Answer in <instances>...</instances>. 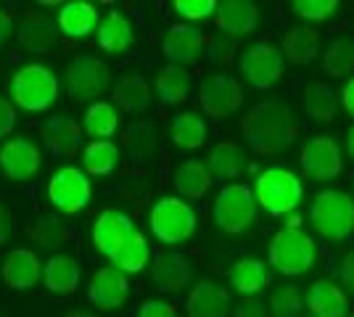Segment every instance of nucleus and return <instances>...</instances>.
Instances as JSON below:
<instances>
[{
  "instance_id": "f257e3e1",
  "label": "nucleus",
  "mask_w": 354,
  "mask_h": 317,
  "mask_svg": "<svg viewBox=\"0 0 354 317\" xmlns=\"http://www.w3.org/2000/svg\"><path fill=\"white\" fill-rule=\"evenodd\" d=\"M243 140L257 153H281L296 140V119L283 101H262L251 106L241 122Z\"/></svg>"
},
{
  "instance_id": "f03ea898",
  "label": "nucleus",
  "mask_w": 354,
  "mask_h": 317,
  "mask_svg": "<svg viewBox=\"0 0 354 317\" xmlns=\"http://www.w3.org/2000/svg\"><path fill=\"white\" fill-rule=\"evenodd\" d=\"M301 196H304V185L299 180V175L291 172L288 166H270L265 172H259V177L254 182L257 204L272 217H286V214L291 217Z\"/></svg>"
},
{
  "instance_id": "7ed1b4c3",
  "label": "nucleus",
  "mask_w": 354,
  "mask_h": 317,
  "mask_svg": "<svg viewBox=\"0 0 354 317\" xmlns=\"http://www.w3.org/2000/svg\"><path fill=\"white\" fill-rule=\"evenodd\" d=\"M11 104L24 111H45L59 101V77L43 64H27L14 75L8 85Z\"/></svg>"
},
{
  "instance_id": "20e7f679",
  "label": "nucleus",
  "mask_w": 354,
  "mask_h": 317,
  "mask_svg": "<svg viewBox=\"0 0 354 317\" xmlns=\"http://www.w3.org/2000/svg\"><path fill=\"white\" fill-rule=\"evenodd\" d=\"M148 225L153 238L164 246H180L191 238L198 225L196 209L185 198L180 196H162L148 214Z\"/></svg>"
},
{
  "instance_id": "39448f33",
  "label": "nucleus",
  "mask_w": 354,
  "mask_h": 317,
  "mask_svg": "<svg viewBox=\"0 0 354 317\" xmlns=\"http://www.w3.org/2000/svg\"><path fill=\"white\" fill-rule=\"evenodd\" d=\"M312 227L328 241H346L354 233V198L344 191H323L312 201Z\"/></svg>"
},
{
  "instance_id": "423d86ee",
  "label": "nucleus",
  "mask_w": 354,
  "mask_h": 317,
  "mask_svg": "<svg viewBox=\"0 0 354 317\" xmlns=\"http://www.w3.org/2000/svg\"><path fill=\"white\" fill-rule=\"evenodd\" d=\"M214 225L227 236H241L246 233L254 220H257V198L254 191L243 182L225 185L217 198H214Z\"/></svg>"
},
{
  "instance_id": "0eeeda50",
  "label": "nucleus",
  "mask_w": 354,
  "mask_h": 317,
  "mask_svg": "<svg viewBox=\"0 0 354 317\" xmlns=\"http://www.w3.org/2000/svg\"><path fill=\"white\" fill-rule=\"evenodd\" d=\"M270 265L281 275H301L312 270L315 259H317V246L304 230H278L270 238Z\"/></svg>"
},
{
  "instance_id": "6e6552de",
  "label": "nucleus",
  "mask_w": 354,
  "mask_h": 317,
  "mask_svg": "<svg viewBox=\"0 0 354 317\" xmlns=\"http://www.w3.org/2000/svg\"><path fill=\"white\" fill-rule=\"evenodd\" d=\"M90 198H93V185H90L88 172H82L80 166H59L50 175V180H48V201L61 214L82 211L90 204Z\"/></svg>"
},
{
  "instance_id": "1a4fd4ad",
  "label": "nucleus",
  "mask_w": 354,
  "mask_h": 317,
  "mask_svg": "<svg viewBox=\"0 0 354 317\" xmlns=\"http://www.w3.org/2000/svg\"><path fill=\"white\" fill-rule=\"evenodd\" d=\"M140 230L135 227L133 217L119 209H104L93 222V246L109 262L133 241Z\"/></svg>"
},
{
  "instance_id": "9d476101",
  "label": "nucleus",
  "mask_w": 354,
  "mask_h": 317,
  "mask_svg": "<svg viewBox=\"0 0 354 317\" xmlns=\"http://www.w3.org/2000/svg\"><path fill=\"white\" fill-rule=\"evenodd\" d=\"M301 169L304 175L317 182H328L339 177L344 169V156H341V146L328 135H315L301 146Z\"/></svg>"
},
{
  "instance_id": "9b49d317",
  "label": "nucleus",
  "mask_w": 354,
  "mask_h": 317,
  "mask_svg": "<svg viewBox=\"0 0 354 317\" xmlns=\"http://www.w3.org/2000/svg\"><path fill=\"white\" fill-rule=\"evenodd\" d=\"M241 75L246 77L251 88L267 90L272 88L283 75L281 50L270 43H254L241 53Z\"/></svg>"
},
{
  "instance_id": "f8f14e48",
  "label": "nucleus",
  "mask_w": 354,
  "mask_h": 317,
  "mask_svg": "<svg viewBox=\"0 0 354 317\" xmlns=\"http://www.w3.org/2000/svg\"><path fill=\"white\" fill-rule=\"evenodd\" d=\"M198 104L207 111V117L225 119L236 114L243 104V88L236 77L230 75H212L198 88Z\"/></svg>"
},
{
  "instance_id": "ddd939ff",
  "label": "nucleus",
  "mask_w": 354,
  "mask_h": 317,
  "mask_svg": "<svg viewBox=\"0 0 354 317\" xmlns=\"http://www.w3.org/2000/svg\"><path fill=\"white\" fill-rule=\"evenodd\" d=\"M66 88L69 95L77 101H101L104 90L109 88V66L101 59H74L66 66Z\"/></svg>"
},
{
  "instance_id": "4468645a",
  "label": "nucleus",
  "mask_w": 354,
  "mask_h": 317,
  "mask_svg": "<svg viewBox=\"0 0 354 317\" xmlns=\"http://www.w3.org/2000/svg\"><path fill=\"white\" fill-rule=\"evenodd\" d=\"M43 153L30 137H11L0 146V172L14 182H27L37 175Z\"/></svg>"
},
{
  "instance_id": "2eb2a0df",
  "label": "nucleus",
  "mask_w": 354,
  "mask_h": 317,
  "mask_svg": "<svg viewBox=\"0 0 354 317\" xmlns=\"http://www.w3.org/2000/svg\"><path fill=\"white\" fill-rule=\"evenodd\" d=\"M130 296V280L127 275L117 267H101L90 275V283H88V299L93 307L98 309H117L122 304L127 302Z\"/></svg>"
},
{
  "instance_id": "dca6fc26",
  "label": "nucleus",
  "mask_w": 354,
  "mask_h": 317,
  "mask_svg": "<svg viewBox=\"0 0 354 317\" xmlns=\"http://www.w3.org/2000/svg\"><path fill=\"white\" fill-rule=\"evenodd\" d=\"M204 46H207L204 32L198 30V27H193V24L180 21V24H172L169 32L164 35L162 50L164 56L169 59V64H175V66H191V64H196V61L201 59Z\"/></svg>"
},
{
  "instance_id": "f3484780",
  "label": "nucleus",
  "mask_w": 354,
  "mask_h": 317,
  "mask_svg": "<svg viewBox=\"0 0 354 317\" xmlns=\"http://www.w3.org/2000/svg\"><path fill=\"white\" fill-rule=\"evenodd\" d=\"M151 280L162 294L185 291V286L191 283V259L177 249L156 254L153 265H151Z\"/></svg>"
},
{
  "instance_id": "a211bd4d",
  "label": "nucleus",
  "mask_w": 354,
  "mask_h": 317,
  "mask_svg": "<svg viewBox=\"0 0 354 317\" xmlns=\"http://www.w3.org/2000/svg\"><path fill=\"white\" fill-rule=\"evenodd\" d=\"M214 21L222 35L227 37H243L257 30L259 24V8L249 0H222L217 3Z\"/></svg>"
},
{
  "instance_id": "6ab92c4d",
  "label": "nucleus",
  "mask_w": 354,
  "mask_h": 317,
  "mask_svg": "<svg viewBox=\"0 0 354 317\" xmlns=\"http://www.w3.org/2000/svg\"><path fill=\"white\" fill-rule=\"evenodd\" d=\"M43 278V262L32 249H14L3 262V280L14 291H27Z\"/></svg>"
},
{
  "instance_id": "aec40b11",
  "label": "nucleus",
  "mask_w": 354,
  "mask_h": 317,
  "mask_svg": "<svg viewBox=\"0 0 354 317\" xmlns=\"http://www.w3.org/2000/svg\"><path fill=\"white\" fill-rule=\"evenodd\" d=\"M227 309H230V294L214 280H201L198 286H193L185 299L188 317H227Z\"/></svg>"
},
{
  "instance_id": "412c9836",
  "label": "nucleus",
  "mask_w": 354,
  "mask_h": 317,
  "mask_svg": "<svg viewBox=\"0 0 354 317\" xmlns=\"http://www.w3.org/2000/svg\"><path fill=\"white\" fill-rule=\"evenodd\" d=\"M43 140L53 156H72L82 146V130L72 117H50L43 124Z\"/></svg>"
},
{
  "instance_id": "4be33fe9",
  "label": "nucleus",
  "mask_w": 354,
  "mask_h": 317,
  "mask_svg": "<svg viewBox=\"0 0 354 317\" xmlns=\"http://www.w3.org/2000/svg\"><path fill=\"white\" fill-rule=\"evenodd\" d=\"M101 24V16L95 11V6H90L85 0H69L59 8V19H56V27H59L66 37H88L98 30Z\"/></svg>"
},
{
  "instance_id": "5701e85b",
  "label": "nucleus",
  "mask_w": 354,
  "mask_h": 317,
  "mask_svg": "<svg viewBox=\"0 0 354 317\" xmlns=\"http://www.w3.org/2000/svg\"><path fill=\"white\" fill-rule=\"evenodd\" d=\"M95 35H98V46H101V50L114 53V56L124 53V50H130L135 43L133 21L122 14V11H109V14L101 19V24H98Z\"/></svg>"
},
{
  "instance_id": "b1692460",
  "label": "nucleus",
  "mask_w": 354,
  "mask_h": 317,
  "mask_svg": "<svg viewBox=\"0 0 354 317\" xmlns=\"http://www.w3.org/2000/svg\"><path fill=\"white\" fill-rule=\"evenodd\" d=\"M80 278H82V267L72 257H50L43 265V283L50 294L69 296L80 288Z\"/></svg>"
},
{
  "instance_id": "393cba45",
  "label": "nucleus",
  "mask_w": 354,
  "mask_h": 317,
  "mask_svg": "<svg viewBox=\"0 0 354 317\" xmlns=\"http://www.w3.org/2000/svg\"><path fill=\"white\" fill-rule=\"evenodd\" d=\"M212 182H214V177H212L209 166L204 164V162H198V159L183 162V164L177 166L175 177H172V185H175L177 196L191 198V201H198V198L207 196Z\"/></svg>"
},
{
  "instance_id": "a878e982",
  "label": "nucleus",
  "mask_w": 354,
  "mask_h": 317,
  "mask_svg": "<svg viewBox=\"0 0 354 317\" xmlns=\"http://www.w3.org/2000/svg\"><path fill=\"white\" fill-rule=\"evenodd\" d=\"M191 85H193V77L188 75L185 66L167 64V66L159 69V75H156L153 93L162 101V106H177L191 95Z\"/></svg>"
},
{
  "instance_id": "bb28decb",
  "label": "nucleus",
  "mask_w": 354,
  "mask_h": 317,
  "mask_svg": "<svg viewBox=\"0 0 354 317\" xmlns=\"http://www.w3.org/2000/svg\"><path fill=\"white\" fill-rule=\"evenodd\" d=\"M227 280H230V286L236 288L238 294H243L249 299V296H257L270 283V275H267V265L262 259L241 257L227 270Z\"/></svg>"
},
{
  "instance_id": "cd10ccee",
  "label": "nucleus",
  "mask_w": 354,
  "mask_h": 317,
  "mask_svg": "<svg viewBox=\"0 0 354 317\" xmlns=\"http://www.w3.org/2000/svg\"><path fill=\"white\" fill-rule=\"evenodd\" d=\"M346 294L330 280H317L307 294V309L315 317H346Z\"/></svg>"
},
{
  "instance_id": "c85d7f7f",
  "label": "nucleus",
  "mask_w": 354,
  "mask_h": 317,
  "mask_svg": "<svg viewBox=\"0 0 354 317\" xmlns=\"http://www.w3.org/2000/svg\"><path fill=\"white\" fill-rule=\"evenodd\" d=\"M207 166L212 177H217V180H236L246 169V153L241 151L236 143L222 140L217 146H212V151L207 156Z\"/></svg>"
},
{
  "instance_id": "c756f323",
  "label": "nucleus",
  "mask_w": 354,
  "mask_h": 317,
  "mask_svg": "<svg viewBox=\"0 0 354 317\" xmlns=\"http://www.w3.org/2000/svg\"><path fill=\"white\" fill-rule=\"evenodd\" d=\"M169 135H172V143L183 151H198L204 143H207V122L201 119L198 114H177L172 119V127H169Z\"/></svg>"
},
{
  "instance_id": "7c9ffc66",
  "label": "nucleus",
  "mask_w": 354,
  "mask_h": 317,
  "mask_svg": "<svg viewBox=\"0 0 354 317\" xmlns=\"http://www.w3.org/2000/svg\"><path fill=\"white\" fill-rule=\"evenodd\" d=\"M19 43L35 53H45L56 46V24L43 14H30L19 27Z\"/></svg>"
},
{
  "instance_id": "2f4dec72",
  "label": "nucleus",
  "mask_w": 354,
  "mask_h": 317,
  "mask_svg": "<svg viewBox=\"0 0 354 317\" xmlns=\"http://www.w3.org/2000/svg\"><path fill=\"white\" fill-rule=\"evenodd\" d=\"M301 104L307 117L315 122H328L336 117V95H333V88L323 79H312L304 85Z\"/></svg>"
},
{
  "instance_id": "473e14b6",
  "label": "nucleus",
  "mask_w": 354,
  "mask_h": 317,
  "mask_svg": "<svg viewBox=\"0 0 354 317\" xmlns=\"http://www.w3.org/2000/svg\"><path fill=\"white\" fill-rule=\"evenodd\" d=\"M114 104L122 106L124 114H140L151 104V88L143 77L130 75L117 79L114 85Z\"/></svg>"
},
{
  "instance_id": "72a5a7b5",
  "label": "nucleus",
  "mask_w": 354,
  "mask_h": 317,
  "mask_svg": "<svg viewBox=\"0 0 354 317\" xmlns=\"http://www.w3.org/2000/svg\"><path fill=\"white\" fill-rule=\"evenodd\" d=\"M283 53L286 59L296 64V66H307L317 59L320 53V40H317V32L304 30V27H296L283 35Z\"/></svg>"
},
{
  "instance_id": "f704fd0d",
  "label": "nucleus",
  "mask_w": 354,
  "mask_h": 317,
  "mask_svg": "<svg viewBox=\"0 0 354 317\" xmlns=\"http://www.w3.org/2000/svg\"><path fill=\"white\" fill-rule=\"evenodd\" d=\"M82 127L90 137L95 140H109L119 130V111L114 104L109 101H95V104L88 106L85 111V119H82Z\"/></svg>"
},
{
  "instance_id": "c9c22d12",
  "label": "nucleus",
  "mask_w": 354,
  "mask_h": 317,
  "mask_svg": "<svg viewBox=\"0 0 354 317\" xmlns=\"http://www.w3.org/2000/svg\"><path fill=\"white\" fill-rule=\"evenodd\" d=\"M82 164L85 172L93 177H106L111 175L119 164V148L111 140H93L82 148Z\"/></svg>"
},
{
  "instance_id": "e433bc0d",
  "label": "nucleus",
  "mask_w": 354,
  "mask_h": 317,
  "mask_svg": "<svg viewBox=\"0 0 354 317\" xmlns=\"http://www.w3.org/2000/svg\"><path fill=\"white\" fill-rule=\"evenodd\" d=\"M151 265V243L146 241L143 233H138L133 241L127 243L117 257L111 259V267L122 270L124 275H135V272H143Z\"/></svg>"
},
{
  "instance_id": "4c0bfd02",
  "label": "nucleus",
  "mask_w": 354,
  "mask_h": 317,
  "mask_svg": "<svg viewBox=\"0 0 354 317\" xmlns=\"http://www.w3.org/2000/svg\"><path fill=\"white\" fill-rule=\"evenodd\" d=\"M325 75L344 77L354 72V40H333L323 53Z\"/></svg>"
},
{
  "instance_id": "58836bf2",
  "label": "nucleus",
  "mask_w": 354,
  "mask_h": 317,
  "mask_svg": "<svg viewBox=\"0 0 354 317\" xmlns=\"http://www.w3.org/2000/svg\"><path fill=\"white\" fill-rule=\"evenodd\" d=\"M267 309L272 317H296L304 309V299L294 286H278L267 299Z\"/></svg>"
},
{
  "instance_id": "ea45409f",
  "label": "nucleus",
  "mask_w": 354,
  "mask_h": 317,
  "mask_svg": "<svg viewBox=\"0 0 354 317\" xmlns=\"http://www.w3.org/2000/svg\"><path fill=\"white\" fill-rule=\"evenodd\" d=\"M32 238L40 243L43 249H56V246L66 241V230H64L59 217H40L32 225Z\"/></svg>"
},
{
  "instance_id": "a19ab883",
  "label": "nucleus",
  "mask_w": 354,
  "mask_h": 317,
  "mask_svg": "<svg viewBox=\"0 0 354 317\" xmlns=\"http://www.w3.org/2000/svg\"><path fill=\"white\" fill-rule=\"evenodd\" d=\"M127 148L135 159H146L156 151V127L153 124H135L127 133Z\"/></svg>"
},
{
  "instance_id": "79ce46f5",
  "label": "nucleus",
  "mask_w": 354,
  "mask_h": 317,
  "mask_svg": "<svg viewBox=\"0 0 354 317\" xmlns=\"http://www.w3.org/2000/svg\"><path fill=\"white\" fill-rule=\"evenodd\" d=\"M294 11L307 21H325L339 11L336 0H296Z\"/></svg>"
},
{
  "instance_id": "37998d69",
  "label": "nucleus",
  "mask_w": 354,
  "mask_h": 317,
  "mask_svg": "<svg viewBox=\"0 0 354 317\" xmlns=\"http://www.w3.org/2000/svg\"><path fill=\"white\" fill-rule=\"evenodd\" d=\"M175 11L185 21H201V19L214 16L217 3L214 0H175Z\"/></svg>"
},
{
  "instance_id": "c03bdc74",
  "label": "nucleus",
  "mask_w": 354,
  "mask_h": 317,
  "mask_svg": "<svg viewBox=\"0 0 354 317\" xmlns=\"http://www.w3.org/2000/svg\"><path fill=\"white\" fill-rule=\"evenodd\" d=\"M233 53H236L233 37H227L222 32L217 37H212V43H209V59L214 61V64H227V61L233 59Z\"/></svg>"
},
{
  "instance_id": "a18cd8bd",
  "label": "nucleus",
  "mask_w": 354,
  "mask_h": 317,
  "mask_svg": "<svg viewBox=\"0 0 354 317\" xmlns=\"http://www.w3.org/2000/svg\"><path fill=\"white\" fill-rule=\"evenodd\" d=\"M138 317H177V307L164 299H148L140 304Z\"/></svg>"
},
{
  "instance_id": "49530a36",
  "label": "nucleus",
  "mask_w": 354,
  "mask_h": 317,
  "mask_svg": "<svg viewBox=\"0 0 354 317\" xmlns=\"http://www.w3.org/2000/svg\"><path fill=\"white\" fill-rule=\"evenodd\" d=\"M233 317H270V309H267V302L259 299V296H249L236 307Z\"/></svg>"
},
{
  "instance_id": "de8ad7c7",
  "label": "nucleus",
  "mask_w": 354,
  "mask_h": 317,
  "mask_svg": "<svg viewBox=\"0 0 354 317\" xmlns=\"http://www.w3.org/2000/svg\"><path fill=\"white\" fill-rule=\"evenodd\" d=\"M16 127V106L0 95V137H8Z\"/></svg>"
},
{
  "instance_id": "09e8293b",
  "label": "nucleus",
  "mask_w": 354,
  "mask_h": 317,
  "mask_svg": "<svg viewBox=\"0 0 354 317\" xmlns=\"http://www.w3.org/2000/svg\"><path fill=\"white\" fill-rule=\"evenodd\" d=\"M341 283L346 286V291L354 294V251H349L344 257V265H341Z\"/></svg>"
},
{
  "instance_id": "8fccbe9b",
  "label": "nucleus",
  "mask_w": 354,
  "mask_h": 317,
  "mask_svg": "<svg viewBox=\"0 0 354 317\" xmlns=\"http://www.w3.org/2000/svg\"><path fill=\"white\" fill-rule=\"evenodd\" d=\"M11 230H14V217H11V211L0 204V246L8 241Z\"/></svg>"
},
{
  "instance_id": "3c124183",
  "label": "nucleus",
  "mask_w": 354,
  "mask_h": 317,
  "mask_svg": "<svg viewBox=\"0 0 354 317\" xmlns=\"http://www.w3.org/2000/svg\"><path fill=\"white\" fill-rule=\"evenodd\" d=\"M11 32H14V16L8 14L6 8H0V46L8 40Z\"/></svg>"
},
{
  "instance_id": "603ef678",
  "label": "nucleus",
  "mask_w": 354,
  "mask_h": 317,
  "mask_svg": "<svg viewBox=\"0 0 354 317\" xmlns=\"http://www.w3.org/2000/svg\"><path fill=\"white\" fill-rule=\"evenodd\" d=\"M341 104H344V108H346V111L354 117V77L344 82V90H341Z\"/></svg>"
},
{
  "instance_id": "864d4df0",
  "label": "nucleus",
  "mask_w": 354,
  "mask_h": 317,
  "mask_svg": "<svg viewBox=\"0 0 354 317\" xmlns=\"http://www.w3.org/2000/svg\"><path fill=\"white\" fill-rule=\"evenodd\" d=\"M286 230H301V217H288V222H286Z\"/></svg>"
},
{
  "instance_id": "5fc2aeb1",
  "label": "nucleus",
  "mask_w": 354,
  "mask_h": 317,
  "mask_svg": "<svg viewBox=\"0 0 354 317\" xmlns=\"http://www.w3.org/2000/svg\"><path fill=\"white\" fill-rule=\"evenodd\" d=\"M346 151L352 153V159H354V127L346 133Z\"/></svg>"
},
{
  "instance_id": "6e6d98bb",
  "label": "nucleus",
  "mask_w": 354,
  "mask_h": 317,
  "mask_svg": "<svg viewBox=\"0 0 354 317\" xmlns=\"http://www.w3.org/2000/svg\"><path fill=\"white\" fill-rule=\"evenodd\" d=\"M66 317H95V315L88 312V309H72V312H66Z\"/></svg>"
},
{
  "instance_id": "4d7b16f0",
  "label": "nucleus",
  "mask_w": 354,
  "mask_h": 317,
  "mask_svg": "<svg viewBox=\"0 0 354 317\" xmlns=\"http://www.w3.org/2000/svg\"><path fill=\"white\" fill-rule=\"evenodd\" d=\"M346 317H354V315H346Z\"/></svg>"
}]
</instances>
